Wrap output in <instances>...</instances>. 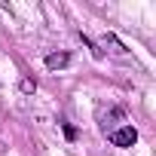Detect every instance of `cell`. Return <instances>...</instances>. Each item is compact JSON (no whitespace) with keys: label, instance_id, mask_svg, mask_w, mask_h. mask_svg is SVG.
I'll list each match as a JSON object with an SVG mask.
<instances>
[{"label":"cell","instance_id":"cell-4","mask_svg":"<svg viewBox=\"0 0 156 156\" xmlns=\"http://www.w3.org/2000/svg\"><path fill=\"white\" fill-rule=\"evenodd\" d=\"M101 43H104V46H110V49H113L116 55H122V52H126V46H122V43L116 40V34H110V31H107V34L101 37Z\"/></svg>","mask_w":156,"mask_h":156},{"label":"cell","instance_id":"cell-5","mask_svg":"<svg viewBox=\"0 0 156 156\" xmlns=\"http://www.w3.org/2000/svg\"><path fill=\"white\" fill-rule=\"evenodd\" d=\"M19 89H22L25 95H34V92H37V80H31V76H22V80H19Z\"/></svg>","mask_w":156,"mask_h":156},{"label":"cell","instance_id":"cell-2","mask_svg":"<svg viewBox=\"0 0 156 156\" xmlns=\"http://www.w3.org/2000/svg\"><path fill=\"white\" fill-rule=\"evenodd\" d=\"M67 64H70V52H49L46 55V67L49 70H61Z\"/></svg>","mask_w":156,"mask_h":156},{"label":"cell","instance_id":"cell-3","mask_svg":"<svg viewBox=\"0 0 156 156\" xmlns=\"http://www.w3.org/2000/svg\"><path fill=\"white\" fill-rule=\"evenodd\" d=\"M80 43H83V46H86V49L92 52V58H98V61L104 58V49H98V43H95V40H89V37H86L83 31H80Z\"/></svg>","mask_w":156,"mask_h":156},{"label":"cell","instance_id":"cell-1","mask_svg":"<svg viewBox=\"0 0 156 156\" xmlns=\"http://www.w3.org/2000/svg\"><path fill=\"white\" fill-rule=\"evenodd\" d=\"M107 138H110L113 147H132L138 141V132H135V126H122V129H113Z\"/></svg>","mask_w":156,"mask_h":156},{"label":"cell","instance_id":"cell-6","mask_svg":"<svg viewBox=\"0 0 156 156\" xmlns=\"http://www.w3.org/2000/svg\"><path fill=\"white\" fill-rule=\"evenodd\" d=\"M61 132H64V138H67V141H76V129H73L70 122H61Z\"/></svg>","mask_w":156,"mask_h":156}]
</instances>
